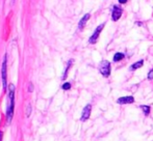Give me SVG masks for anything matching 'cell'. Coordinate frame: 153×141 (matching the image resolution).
<instances>
[{"mask_svg": "<svg viewBox=\"0 0 153 141\" xmlns=\"http://www.w3.org/2000/svg\"><path fill=\"white\" fill-rule=\"evenodd\" d=\"M15 85L10 84L8 86V102L6 107V118L7 121L10 123L14 115V108H15Z\"/></svg>", "mask_w": 153, "mask_h": 141, "instance_id": "6da1fadb", "label": "cell"}, {"mask_svg": "<svg viewBox=\"0 0 153 141\" xmlns=\"http://www.w3.org/2000/svg\"><path fill=\"white\" fill-rule=\"evenodd\" d=\"M99 70H100L103 77L107 78L111 75V62L107 60H103L99 65Z\"/></svg>", "mask_w": 153, "mask_h": 141, "instance_id": "7a4b0ae2", "label": "cell"}, {"mask_svg": "<svg viewBox=\"0 0 153 141\" xmlns=\"http://www.w3.org/2000/svg\"><path fill=\"white\" fill-rule=\"evenodd\" d=\"M104 26H105V23H103V24H100L98 27H97L96 30L94 31V33H93V35H91V37L89 38V43H90V44H96V42L98 40L99 35H100L102 29L104 28Z\"/></svg>", "mask_w": 153, "mask_h": 141, "instance_id": "3957f363", "label": "cell"}, {"mask_svg": "<svg viewBox=\"0 0 153 141\" xmlns=\"http://www.w3.org/2000/svg\"><path fill=\"white\" fill-rule=\"evenodd\" d=\"M1 77H2V84H3V88L6 89V78H7V69H6V55H4L3 62H2Z\"/></svg>", "mask_w": 153, "mask_h": 141, "instance_id": "277c9868", "label": "cell"}, {"mask_svg": "<svg viewBox=\"0 0 153 141\" xmlns=\"http://www.w3.org/2000/svg\"><path fill=\"white\" fill-rule=\"evenodd\" d=\"M122 12H123V10L120 6H118V5L114 6L113 10H111V19H113V21H115L116 22V21L119 20L122 16Z\"/></svg>", "mask_w": 153, "mask_h": 141, "instance_id": "5b68a950", "label": "cell"}, {"mask_svg": "<svg viewBox=\"0 0 153 141\" xmlns=\"http://www.w3.org/2000/svg\"><path fill=\"white\" fill-rule=\"evenodd\" d=\"M91 111H92V105L91 104H89V105H87L83 108L82 110V114H81V121H85L89 119L90 115H91Z\"/></svg>", "mask_w": 153, "mask_h": 141, "instance_id": "8992f818", "label": "cell"}, {"mask_svg": "<svg viewBox=\"0 0 153 141\" xmlns=\"http://www.w3.org/2000/svg\"><path fill=\"white\" fill-rule=\"evenodd\" d=\"M134 102V99L131 95H128V97H121L117 100L118 104H121V105H124V104H132Z\"/></svg>", "mask_w": 153, "mask_h": 141, "instance_id": "52a82bcc", "label": "cell"}, {"mask_svg": "<svg viewBox=\"0 0 153 141\" xmlns=\"http://www.w3.org/2000/svg\"><path fill=\"white\" fill-rule=\"evenodd\" d=\"M90 17H91V15L90 14H85V16L81 18V20L79 21V23H78V28L80 29H83V27L85 26V24H87V22L89 21V19H90Z\"/></svg>", "mask_w": 153, "mask_h": 141, "instance_id": "ba28073f", "label": "cell"}, {"mask_svg": "<svg viewBox=\"0 0 153 141\" xmlns=\"http://www.w3.org/2000/svg\"><path fill=\"white\" fill-rule=\"evenodd\" d=\"M143 65H144V59H141L140 61H137V62L133 63V65H131V67H130V70H135L140 69V68L143 67Z\"/></svg>", "mask_w": 153, "mask_h": 141, "instance_id": "9c48e42d", "label": "cell"}, {"mask_svg": "<svg viewBox=\"0 0 153 141\" xmlns=\"http://www.w3.org/2000/svg\"><path fill=\"white\" fill-rule=\"evenodd\" d=\"M72 63H73V60H72V59H70V60L68 61V65H67V68H66V70H65V72H64V75H62V80H65V79L67 78V76H68V72H69V70H70Z\"/></svg>", "mask_w": 153, "mask_h": 141, "instance_id": "30bf717a", "label": "cell"}, {"mask_svg": "<svg viewBox=\"0 0 153 141\" xmlns=\"http://www.w3.org/2000/svg\"><path fill=\"white\" fill-rule=\"evenodd\" d=\"M124 57H125V55L123 54V53L118 52V53H116V54L114 55V61H115V62H118V61H121L122 59H124Z\"/></svg>", "mask_w": 153, "mask_h": 141, "instance_id": "8fae6325", "label": "cell"}, {"mask_svg": "<svg viewBox=\"0 0 153 141\" xmlns=\"http://www.w3.org/2000/svg\"><path fill=\"white\" fill-rule=\"evenodd\" d=\"M141 109L143 110L144 114L145 115H149L150 113V110H151V108H150V106H147V105H141Z\"/></svg>", "mask_w": 153, "mask_h": 141, "instance_id": "7c38bea8", "label": "cell"}, {"mask_svg": "<svg viewBox=\"0 0 153 141\" xmlns=\"http://www.w3.org/2000/svg\"><path fill=\"white\" fill-rule=\"evenodd\" d=\"M62 89H64V90H69V89L71 88V84L69 82H66V83H64V84H62Z\"/></svg>", "mask_w": 153, "mask_h": 141, "instance_id": "4fadbf2b", "label": "cell"}, {"mask_svg": "<svg viewBox=\"0 0 153 141\" xmlns=\"http://www.w3.org/2000/svg\"><path fill=\"white\" fill-rule=\"evenodd\" d=\"M30 113H31V106L28 105L27 106V110H26V116L28 117L29 115H30Z\"/></svg>", "mask_w": 153, "mask_h": 141, "instance_id": "5bb4252c", "label": "cell"}, {"mask_svg": "<svg viewBox=\"0 0 153 141\" xmlns=\"http://www.w3.org/2000/svg\"><path fill=\"white\" fill-rule=\"evenodd\" d=\"M148 79H149V80H152L153 79V69L148 73Z\"/></svg>", "mask_w": 153, "mask_h": 141, "instance_id": "9a60e30c", "label": "cell"}, {"mask_svg": "<svg viewBox=\"0 0 153 141\" xmlns=\"http://www.w3.org/2000/svg\"><path fill=\"white\" fill-rule=\"evenodd\" d=\"M32 90H33V85H32L31 83H30V84H29V88H28V91H30V93H31Z\"/></svg>", "mask_w": 153, "mask_h": 141, "instance_id": "2e32d148", "label": "cell"}, {"mask_svg": "<svg viewBox=\"0 0 153 141\" xmlns=\"http://www.w3.org/2000/svg\"><path fill=\"white\" fill-rule=\"evenodd\" d=\"M127 2V0H119V3H121V4H124V3H126Z\"/></svg>", "mask_w": 153, "mask_h": 141, "instance_id": "e0dca14e", "label": "cell"}, {"mask_svg": "<svg viewBox=\"0 0 153 141\" xmlns=\"http://www.w3.org/2000/svg\"><path fill=\"white\" fill-rule=\"evenodd\" d=\"M1 139H2V133L0 132V141H1Z\"/></svg>", "mask_w": 153, "mask_h": 141, "instance_id": "ac0fdd59", "label": "cell"}, {"mask_svg": "<svg viewBox=\"0 0 153 141\" xmlns=\"http://www.w3.org/2000/svg\"><path fill=\"white\" fill-rule=\"evenodd\" d=\"M13 1H14V0H13Z\"/></svg>", "mask_w": 153, "mask_h": 141, "instance_id": "d6986e66", "label": "cell"}]
</instances>
